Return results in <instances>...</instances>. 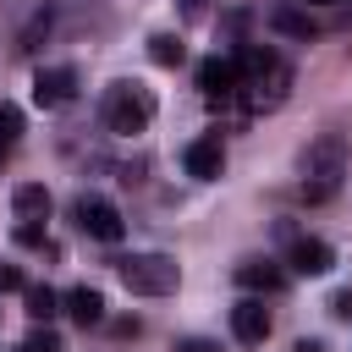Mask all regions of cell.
<instances>
[{
	"mask_svg": "<svg viewBox=\"0 0 352 352\" xmlns=\"http://www.w3.org/2000/svg\"><path fill=\"white\" fill-rule=\"evenodd\" d=\"M346 165H352L346 138H341V132H319V138L302 148V198H308V204L336 198V187H341Z\"/></svg>",
	"mask_w": 352,
	"mask_h": 352,
	"instance_id": "obj_1",
	"label": "cell"
},
{
	"mask_svg": "<svg viewBox=\"0 0 352 352\" xmlns=\"http://www.w3.org/2000/svg\"><path fill=\"white\" fill-rule=\"evenodd\" d=\"M236 286H242V292H280L286 275H280L275 258H242V264H236Z\"/></svg>",
	"mask_w": 352,
	"mask_h": 352,
	"instance_id": "obj_10",
	"label": "cell"
},
{
	"mask_svg": "<svg viewBox=\"0 0 352 352\" xmlns=\"http://www.w3.org/2000/svg\"><path fill=\"white\" fill-rule=\"evenodd\" d=\"M116 275L138 297H170L182 286V264L170 253H126V258H116Z\"/></svg>",
	"mask_w": 352,
	"mask_h": 352,
	"instance_id": "obj_3",
	"label": "cell"
},
{
	"mask_svg": "<svg viewBox=\"0 0 352 352\" xmlns=\"http://www.w3.org/2000/svg\"><path fill=\"white\" fill-rule=\"evenodd\" d=\"M270 28H275L280 38H314V33H319V22H314L302 6H292V0H280V6L270 11Z\"/></svg>",
	"mask_w": 352,
	"mask_h": 352,
	"instance_id": "obj_12",
	"label": "cell"
},
{
	"mask_svg": "<svg viewBox=\"0 0 352 352\" xmlns=\"http://www.w3.org/2000/svg\"><path fill=\"white\" fill-rule=\"evenodd\" d=\"M60 302H66V314H72L82 330H88V324H104V292H99V286H72Z\"/></svg>",
	"mask_w": 352,
	"mask_h": 352,
	"instance_id": "obj_11",
	"label": "cell"
},
{
	"mask_svg": "<svg viewBox=\"0 0 352 352\" xmlns=\"http://www.w3.org/2000/svg\"><path fill=\"white\" fill-rule=\"evenodd\" d=\"M148 60H154V66H182V60H187V44H182L176 33H154V38H148Z\"/></svg>",
	"mask_w": 352,
	"mask_h": 352,
	"instance_id": "obj_15",
	"label": "cell"
},
{
	"mask_svg": "<svg viewBox=\"0 0 352 352\" xmlns=\"http://www.w3.org/2000/svg\"><path fill=\"white\" fill-rule=\"evenodd\" d=\"M292 270L297 275H330L336 270V248L319 236H292Z\"/></svg>",
	"mask_w": 352,
	"mask_h": 352,
	"instance_id": "obj_9",
	"label": "cell"
},
{
	"mask_svg": "<svg viewBox=\"0 0 352 352\" xmlns=\"http://www.w3.org/2000/svg\"><path fill=\"white\" fill-rule=\"evenodd\" d=\"M72 220H77V231H88L94 242H121V231H126L121 209H116L110 198H99V192H82V198L72 204Z\"/></svg>",
	"mask_w": 352,
	"mask_h": 352,
	"instance_id": "obj_4",
	"label": "cell"
},
{
	"mask_svg": "<svg viewBox=\"0 0 352 352\" xmlns=\"http://www.w3.org/2000/svg\"><path fill=\"white\" fill-rule=\"evenodd\" d=\"M16 138H22V110L0 99V154H11V148H16Z\"/></svg>",
	"mask_w": 352,
	"mask_h": 352,
	"instance_id": "obj_16",
	"label": "cell"
},
{
	"mask_svg": "<svg viewBox=\"0 0 352 352\" xmlns=\"http://www.w3.org/2000/svg\"><path fill=\"white\" fill-rule=\"evenodd\" d=\"M77 99V72L72 66H38L33 72V104L38 110H60Z\"/></svg>",
	"mask_w": 352,
	"mask_h": 352,
	"instance_id": "obj_6",
	"label": "cell"
},
{
	"mask_svg": "<svg viewBox=\"0 0 352 352\" xmlns=\"http://www.w3.org/2000/svg\"><path fill=\"white\" fill-rule=\"evenodd\" d=\"M330 314H336V319H352V286H346V292H336V297H330Z\"/></svg>",
	"mask_w": 352,
	"mask_h": 352,
	"instance_id": "obj_21",
	"label": "cell"
},
{
	"mask_svg": "<svg viewBox=\"0 0 352 352\" xmlns=\"http://www.w3.org/2000/svg\"><path fill=\"white\" fill-rule=\"evenodd\" d=\"M198 88H204V99H209V104H231V99L242 94L236 55H209V60L198 66Z\"/></svg>",
	"mask_w": 352,
	"mask_h": 352,
	"instance_id": "obj_5",
	"label": "cell"
},
{
	"mask_svg": "<svg viewBox=\"0 0 352 352\" xmlns=\"http://www.w3.org/2000/svg\"><path fill=\"white\" fill-rule=\"evenodd\" d=\"M22 302H28V319H33V324H50L55 314H66L60 292H50V286H28V292H22Z\"/></svg>",
	"mask_w": 352,
	"mask_h": 352,
	"instance_id": "obj_14",
	"label": "cell"
},
{
	"mask_svg": "<svg viewBox=\"0 0 352 352\" xmlns=\"http://www.w3.org/2000/svg\"><path fill=\"white\" fill-rule=\"evenodd\" d=\"M99 116H104V126L116 138H132V132H143L154 121V88H143V82H110L104 99H99Z\"/></svg>",
	"mask_w": 352,
	"mask_h": 352,
	"instance_id": "obj_2",
	"label": "cell"
},
{
	"mask_svg": "<svg viewBox=\"0 0 352 352\" xmlns=\"http://www.w3.org/2000/svg\"><path fill=\"white\" fill-rule=\"evenodd\" d=\"M11 209H16V220H50V187L44 182H22L11 192Z\"/></svg>",
	"mask_w": 352,
	"mask_h": 352,
	"instance_id": "obj_13",
	"label": "cell"
},
{
	"mask_svg": "<svg viewBox=\"0 0 352 352\" xmlns=\"http://www.w3.org/2000/svg\"><path fill=\"white\" fill-rule=\"evenodd\" d=\"M176 11H182V22H198L209 11V0H176Z\"/></svg>",
	"mask_w": 352,
	"mask_h": 352,
	"instance_id": "obj_22",
	"label": "cell"
},
{
	"mask_svg": "<svg viewBox=\"0 0 352 352\" xmlns=\"http://www.w3.org/2000/svg\"><path fill=\"white\" fill-rule=\"evenodd\" d=\"M50 22H55V16H50V11H38V16L22 28V44H16V50H22V55H33V50H38V38L50 33Z\"/></svg>",
	"mask_w": 352,
	"mask_h": 352,
	"instance_id": "obj_18",
	"label": "cell"
},
{
	"mask_svg": "<svg viewBox=\"0 0 352 352\" xmlns=\"http://www.w3.org/2000/svg\"><path fill=\"white\" fill-rule=\"evenodd\" d=\"M231 336H236L242 346H264V336H270V308H264L258 297H242V302L231 308Z\"/></svg>",
	"mask_w": 352,
	"mask_h": 352,
	"instance_id": "obj_8",
	"label": "cell"
},
{
	"mask_svg": "<svg viewBox=\"0 0 352 352\" xmlns=\"http://www.w3.org/2000/svg\"><path fill=\"white\" fill-rule=\"evenodd\" d=\"M302 6H346V0H302Z\"/></svg>",
	"mask_w": 352,
	"mask_h": 352,
	"instance_id": "obj_25",
	"label": "cell"
},
{
	"mask_svg": "<svg viewBox=\"0 0 352 352\" xmlns=\"http://www.w3.org/2000/svg\"><path fill=\"white\" fill-rule=\"evenodd\" d=\"M22 346H28V352H60V330H55V324H33Z\"/></svg>",
	"mask_w": 352,
	"mask_h": 352,
	"instance_id": "obj_17",
	"label": "cell"
},
{
	"mask_svg": "<svg viewBox=\"0 0 352 352\" xmlns=\"http://www.w3.org/2000/svg\"><path fill=\"white\" fill-rule=\"evenodd\" d=\"M297 352H324V346L319 341H297Z\"/></svg>",
	"mask_w": 352,
	"mask_h": 352,
	"instance_id": "obj_24",
	"label": "cell"
},
{
	"mask_svg": "<svg viewBox=\"0 0 352 352\" xmlns=\"http://www.w3.org/2000/svg\"><path fill=\"white\" fill-rule=\"evenodd\" d=\"M176 352H214V346H209V341H198V336H192V341H182V346H176Z\"/></svg>",
	"mask_w": 352,
	"mask_h": 352,
	"instance_id": "obj_23",
	"label": "cell"
},
{
	"mask_svg": "<svg viewBox=\"0 0 352 352\" xmlns=\"http://www.w3.org/2000/svg\"><path fill=\"white\" fill-rule=\"evenodd\" d=\"M16 352H28V346H16Z\"/></svg>",
	"mask_w": 352,
	"mask_h": 352,
	"instance_id": "obj_26",
	"label": "cell"
},
{
	"mask_svg": "<svg viewBox=\"0 0 352 352\" xmlns=\"http://www.w3.org/2000/svg\"><path fill=\"white\" fill-rule=\"evenodd\" d=\"M16 242H22V248H50L44 220H16Z\"/></svg>",
	"mask_w": 352,
	"mask_h": 352,
	"instance_id": "obj_19",
	"label": "cell"
},
{
	"mask_svg": "<svg viewBox=\"0 0 352 352\" xmlns=\"http://www.w3.org/2000/svg\"><path fill=\"white\" fill-rule=\"evenodd\" d=\"M182 165H187L192 182H214V176L226 170V148H220V138H192V143L182 148Z\"/></svg>",
	"mask_w": 352,
	"mask_h": 352,
	"instance_id": "obj_7",
	"label": "cell"
},
{
	"mask_svg": "<svg viewBox=\"0 0 352 352\" xmlns=\"http://www.w3.org/2000/svg\"><path fill=\"white\" fill-rule=\"evenodd\" d=\"M0 292H28V280H22L16 264H0Z\"/></svg>",
	"mask_w": 352,
	"mask_h": 352,
	"instance_id": "obj_20",
	"label": "cell"
}]
</instances>
